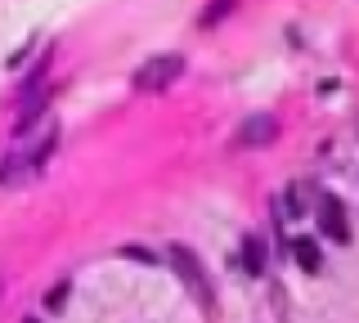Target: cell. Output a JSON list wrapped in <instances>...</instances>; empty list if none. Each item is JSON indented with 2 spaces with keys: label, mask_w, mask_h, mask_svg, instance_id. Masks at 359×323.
Listing matches in <instances>:
<instances>
[{
  "label": "cell",
  "mask_w": 359,
  "mask_h": 323,
  "mask_svg": "<svg viewBox=\"0 0 359 323\" xmlns=\"http://www.w3.org/2000/svg\"><path fill=\"white\" fill-rule=\"evenodd\" d=\"M233 5H238V0H211V5L202 9V18H198V23H202V27H216V23H224V14H229Z\"/></svg>",
  "instance_id": "8"
},
{
  "label": "cell",
  "mask_w": 359,
  "mask_h": 323,
  "mask_svg": "<svg viewBox=\"0 0 359 323\" xmlns=\"http://www.w3.org/2000/svg\"><path fill=\"white\" fill-rule=\"evenodd\" d=\"M121 256H126V261H144V265H157V252H149V247H121Z\"/></svg>",
  "instance_id": "9"
},
{
  "label": "cell",
  "mask_w": 359,
  "mask_h": 323,
  "mask_svg": "<svg viewBox=\"0 0 359 323\" xmlns=\"http://www.w3.org/2000/svg\"><path fill=\"white\" fill-rule=\"evenodd\" d=\"M319 225H323V233H328L332 242H351L346 207H341V198H337V193H323V202H319Z\"/></svg>",
  "instance_id": "4"
},
{
  "label": "cell",
  "mask_w": 359,
  "mask_h": 323,
  "mask_svg": "<svg viewBox=\"0 0 359 323\" xmlns=\"http://www.w3.org/2000/svg\"><path fill=\"white\" fill-rule=\"evenodd\" d=\"M243 265H247V274H265V242L256 233H247V242H243Z\"/></svg>",
  "instance_id": "6"
},
{
  "label": "cell",
  "mask_w": 359,
  "mask_h": 323,
  "mask_svg": "<svg viewBox=\"0 0 359 323\" xmlns=\"http://www.w3.org/2000/svg\"><path fill=\"white\" fill-rule=\"evenodd\" d=\"M22 323H36V319H22Z\"/></svg>",
  "instance_id": "10"
},
{
  "label": "cell",
  "mask_w": 359,
  "mask_h": 323,
  "mask_svg": "<svg viewBox=\"0 0 359 323\" xmlns=\"http://www.w3.org/2000/svg\"><path fill=\"white\" fill-rule=\"evenodd\" d=\"M278 139V117L274 113H256L238 126V149H269Z\"/></svg>",
  "instance_id": "3"
},
{
  "label": "cell",
  "mask_w": 359,
  "mask_h": 323,
  "mask_svg": "<svg viewBox=\"0 0 359 323\" xmlns=\"http://www.w3.org/2000/svg\"><path fill=\"white\" fill-rule=\"evenodd\" d=\"M67 296H72V278H59V283L45 292V310H50V315H59V310L67 305Z\"/></svg>",
  "instance_id": "7"
},
{
  "label": "cell",
  "mask_w": 359,
  "mask_h": 323,
  "mask_svg": "<svg viewBox=\"0 0 359 323\" xmlns=\"http://www.w3.org/2000/svg\"><path fill=\"white\" fill-rule=\"evenodd\" d=\"M180 72H184V54H153V59L130 76V85L140 95H157V90H166Z\"/></svg>",
  "instance_id": "1"
},
{
  "label": "cell",
  "mask_w": 359,
  "mask_h": 323,
  "mask_svg": "<svg viewBox=\"0 0 359 323\" xmlns=\"http://www.w3.org/2000/svg\"><path fill=\"white\" fill-rule=\"evenodd\" d=\"M292 256H297V265H301L306 274H319V270H323L319 242H314V238H306V233H301V238H292Z\"/></svg>",
  "instance_id": "5"
},
{
  "label": "cell",
  "mask_w": 359,
  "mask_h": 323,
  "mask_svg": "<svg viewBox=\"0 0 359 323\" xmlns=\"http://www.w3.org/2000/svg\"><path fill=\"white\" fill-rule=\"evenodd\" d=\"M171 265H175V274L189 283V292L198 296V305H202V310H211V287H207V278H202L198 256L189 252V247H180V242H175V247H171Z\"/></svg>",
  "instance_id": "2"
}]
</instances>
